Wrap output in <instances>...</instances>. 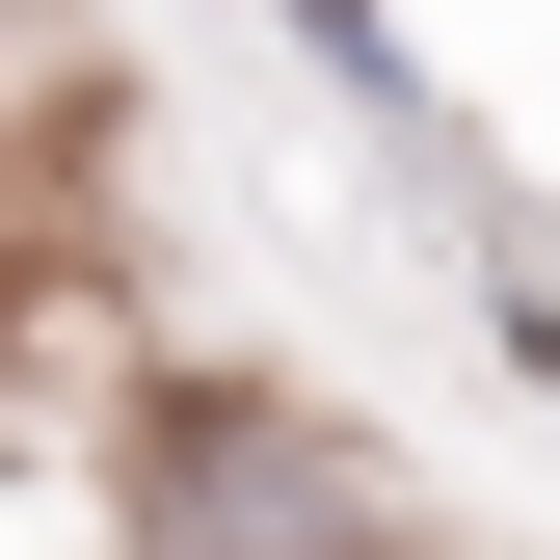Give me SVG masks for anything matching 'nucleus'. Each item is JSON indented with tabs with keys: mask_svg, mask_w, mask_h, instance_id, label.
<instances>
[{
	"mask_svg": "<svg viewBox=\"0 0 560 560\" xmlns=\"http://www.w3.org/2000/svg\"><path fill=\"white\" fill-rule=\"evenodd\" d=\"M294 27H320V54H347V81H400V27H374V0H294Z\"/></svg>",
	"mask_w": 560,
	"mask_h": 560,
	"instance_id": "1",
	"label": "nucleus"
},
{
	"mask_svg": "<svg viewBox=\"0 0 560 560\" xmlns=\"http://www.w3.org/2000/svg\"><path fill=\"white\" fill-rule=\"evenodd\" d=\"M508 347H534V374H560V294H508Z\"/></svg>",
	"mask_w": 560,
	"mask_h": 560,
	"instance_id": "2",
	"label": "nucleus"
}]
</instances>
